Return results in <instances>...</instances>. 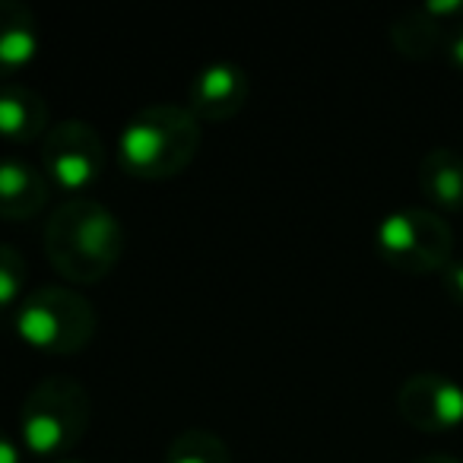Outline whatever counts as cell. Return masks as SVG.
Segmentation results:
<instances>
[{
    "mask_svg": "<svg viewBox=\"0 0 463 463\" xmlns=\"http://www.w3.org/2000/svg\"><path fill=\"white\" fill-rule=\"evenodd\" d=\"M448 58H450V64L457 67V71L463 73V26L454 33V39L448 42Z\"/></svg>",
    "mask_w": 463,
    "mask_h": 463,
    "instance_id": "18",
    "label": "cell"
},
{
    "mask_svg": "<svg viewBox=\"0 0 463 463\" xmlns=\"http://www.w3.org/2000/svg\"><path fill=\"white\" fill-rule=\"evenodd\" d=\"M52 128L48 102L23 83H0V137L10 143L42 140Z\"/></svg>",
    "mask_w": 463,
    "mask_h": 463,
    "instance_id": "11",
    "label": "cell"
},
{
    "mask_svg": "<svg viewBox=\"0 0 463 463\" xmlns=\"http://www.w3.org/2000/svg\"><path fill=\"white\" fill-rule=\"evenodd\" d=\"M412 463H463V460H457V457H450V454H425Z\"/></svg>",
    "mask_w": 463,
    "mask_h": 463,
    "instance_id": "19",
    "label": "cell"
},
{
    "mask_svg": "<svg viewBox=\"0 0 463 463\" xmlns=\"http://www.w3.org/2000/svg\"><path fill=\"white\" fill-rule=\"evenodd\" d=\"M26 277H29L26 258L14 245L0 241V311L14 308V305H20L26 298L23 296Z\"/></svg>",
    "mask_w": 463,
    "mask_h": 463,
    "instance_id": "15",
    "label": "cell"
},
{
    "mask_svg": "<svg viewBox=\"0 0 463 463\" xmlns=\"http://www.w3.org/2000/svg\"><path fill=\"white\" fill-rule=\"evenodd\" d=\"M374 248L393 270L406 277H429L454 260V232L441 213L406 206L381 219L374 229Z\"/></svg>",
    "mask_w": 463,
    "mask_h": 463,
    "instance_id": "5",
    "label": "cell"
},
{
    "mask_svg": "<svg viewBox=\"0 0 463 463\" xmlns=\"http://www.w3.org/2000/svg\"><path fill=\"white\" fill-rule=\"evenodd\" d=\"M92 419V400L73 378H45L26 393L20 406V444L42 460H67Z\"/></svg>",
    "mask_w": 463,
    "mask_h": 463,
    "instance_id": "3",
    "label": "cell"
},
{
    "mask_svg": "<svg viewBox=\"0 0 463 463\" xmlns=\"http://www.w3.org/2000/svg\"><path fill=\"white\" fill-rule=\"evenodd\" d=\"M251 96V80L232 61H213V64L200 67L197 77L191 80L187 90V111L197 121L219 124L235 118L248 105Z\"/></svg>",
    "mask_w": 463,
    "mask_h": 463,
    "instance_id": "8",
    "label": "cell"
},
{
    "mask_svg": "<svg viewBox=\"0 0 463 463\" xmlns=\"http://www.w3.org/2000/svg\"><path fill=\"white\" fill-rule=\"evenodd\" d=\"M45 254L54 270L71 283H99L121 260L124 225L109 206L92 197L64 200L48 216Z\"/></svg>",
    "mask_w": 463,
    "mask_h": 463,
    "instance_id": "1",
    "label": "cell"
},
{
    "mask_svg": "<svg viewBox=\"0 0 463 463\" xmlns=\"http://www.w3.org/2000/svg\"><path fill=\"white\" fill-rule=\"evenodd\" d=\"M200 121L181 105H146L118 137V162L130 178L165 181L181 175L200 149Z\"/></svg>",
    "mask_w": 463,
    "mask_h": 463,
    "instance_id": "2",
    "label": "cell"
},
{
    "mask_svg": "<svg viewBox=\"0 0 463 463\" xmlns=\"http://www.w3.org/2000/svg\"><path fill=\"white\" fill-rule=\"evenodd\" d=\"M419 191L431 206L444 213L463 210V153L450 146H435L419 162Z\"/></svg>",
    "mask_w": 463,
    "mask_h": 463,
    "instance_id": "12",
    "label": "cell"
},
{
    "mask_svg": "<svg viewBox=\"0 0 463 463\" xmlns=\"http://www.w3.org/2000/svg\"><path fill=\"white\" fill-rule=\"evenodd\" d=\"M42 52L35 14L20 0H0V83L20 77Z\"/></svg>",
    "mask_w": 463,
    "mask_h": 463,
    "instance_id": "9",
    "label": "cell"
},
{
    "mask_svg": "<svg viewBox=\"0 0 463 463\" xmlns=\"http://www.w3.org/2000/svg\"><path fill=\"white\" fill-rule=\"evenodd\" d=\"M0 463H23V448L14 435L0 429Z\"/></svg>",
    "mask_w": 463,
    "mask_h": 463,
    "instance_id": "17",
    "label": "cell"
},
{
    "mask_svg": "<svg viewBox=\"0 0 463 463\" xmlns=\"http://www.w3.org/2000/svg\"><path fill=\"white\" fill-rule=\"evenodd\" d=\"M58 463H83V460H73V457H67V460H58Z\"/></svg>",
    "mask_w": 463,
    "mask_h": 463,
    "instance_id": "20",
    "label": "cell"
},
{
    "mask_svg": "<svg viewBox=\"0 0 463 463\" xmlns=\"http://www.w3.org/2000/svg\"><path fill=\"white\" fill-rule=\"evenodd\" d=\"M42 165L64 191H86L105 172V143L86 121H61L42 137Z\"/></svg>",
    "mask_w": 463,
    "mask_h": 463,
    "instance_id": "6",
    "label": "cell"
},
{
    "mask_svg": "<svg viewBox=\"0 0 463 463\" xmlns=\"http://www.w3.org/2000/svg\"><path fill=\"white\" fill-rule=\"evenodd\" d=\"M441 286H444V292H448L450 302L463 308V260H450V264L444 267Z\"/></svg>",
    "mask_w": 463,
    "mask_h": 463,
    "instance_id": "16",
    "label": "cell"
},
{
    "mask_svg": "<svg viewBox=\"0 0 463 463\" xmlns=\"http://www.w3.org/2000/svg\"><path fill=\"white\" fill-rule=\"evenodd\" d=\"M48 178L33 162L4 156L0 159V219H33L48 206Z\"/></svg>",
    "mask_w": 463,
    "mask_h": 463,
    "instance_id": "10",
    "label": "cell"
},
{
    "mask_svg": "<svg viewBox=\"0 0 463 463\" xmlns=\"http://www.w3.org/2000/svg\"><path fill=\"white\" fill-rule=\"evenodd\" d=\"M165 463H232V454L219 435L206 429H187L168 444Z\"/></svg>",
    "mask_w": 463,
    "mask_h": 463,
    "instance_id": "14",
    "label": "cell"
},
{
    "mask_svg": "<svg viewBox=\"0 0 463 463\" xmlns=\"http://www.w3.org/2000/svg\"><path fill=\"white\" fill-rule=\"evenodd\" d=\"M391 42L403 58L425 61L444 45V20L431 16L425 7L406 10L391 23Z\"/></svg>",
    "mask_w": 463,
    "mask_h": 463,
    "instance_id": "13",
    "label": "cell"
},
{
    "mask_svg": "<svg viewBox=\"0 0 463 463\" xmlns=\"http://www.w3.org/2000/svg\"><path fill=\"white\" fill-rule=\"evenodd\" d=\"M397 412L425 435H444L463 425V387L438 372H419L400 384Z\"/></svg>",
    "mask_w": 463,
    "mask_h": 463,
    "instance_id": "7",
    "label": "cell"
},
{
    "mask_svg": "<svg viewBox=\"0 0 463 463\" xmlns=\"http://www.w3.org/2000/svg\"><path fill=\"white\" fill-rule=\"evenodd\" d=\"M16 336L29 349L45 355H73L90 346L96 336L99 317L90 298L67 286H42L33 289L14 315Z\"/></svg>",
    "mask_w": 463,
    "mask_h": 463,
    "instance_id": "4",
    "label": "cell"
}]
</instances>
